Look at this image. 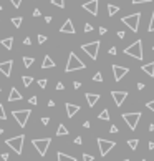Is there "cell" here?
<instances>
[{
	"mask_svg": "<svg viewBox=\"0 0 154 161\" xmlns=\"http://www.w3.org/2000/svg\"><path fill=\"white\" fill-rule=\"evenodd\" d=\"M51 5L60 7V8H65V0H51Z\"/></svg>",
	"mask_w": 154,
	"mask_h": 161,
	"instance_id": "83f0119b",
	"label": "cell"
},
{
	"mask_svg": "<svg viewBox=\"0 0 154 161\" xmlns=\"http://www.w3.org/2000/svg\"><path fill=\"white\" fill-rule=\"evenodd\" d=\"M85 68H86V65L71 52L70 57H68V63H66V68H65V70L70 73V72H76V70H85Z\"/></svg>",
	"mask_w": 154,
	"mask_h": 161,
	"instance_id": "3957f363",
	"label": "cell"
},
{
	"mask_svg": "<svg viewBox=\"0 0 154 161\" xmlns=\"http://www.w3.org/2000/svg\"><path fill=\"white\" fill-rule=\"evenodd\" d=\"M22 22H23V18H22V17H13V18H12V23H13L15 28H20Z\"/></svg>",
	"mask_w": 154,
	"mask_h": 161,
	"instance_id": "cb8c5ba5",
	"label": "cell"
},
{
	"mask_svg": "<svg viewBox=\"0 0 154 161\" xmlns=\"http://www.w3.org/2000/svg\"><path fill=\"white\" fill-rule=\"evenodd\" d=\"M93 82H103V75H101V72H96L94 73V76H93Z\"/></svg>",
	"mask_w": 154,
	"mask_h": 161,
	"instance_id": "f546056e",
	"label": "cell"
},
{
	"mask_svg": "<svg viewBox=\"0 0 154 161\" xmlns=\"http://www.w3.org/2000/svg\"><path fill=\"white\" fill-rule=\"evenodd\" d=\"M50 143H51L50 138H36V140H33V141H32L33 148L38 151L40 156H45V154H47L48 148H50Z\"/></svg>",
	"mask_w": 154,
	"mask_h": 161,
	"instance_id": "5b68a950",
	"label": "cell"
},
{
	"mask_svg": "<svg viewBox=\"0 0 154 161\" xmlns=\"http://www.w3.org/2000/svg\"><path fill=\"white\" fill-rule=\"evenodd\" d=\"M53 67H55V61H53V60H51V58H50V57H48V55H47V57L43 58L42 68H43V70H47V68H53Z\"/></svg>",
	"mask_w": 154,
	"mask_h": 161,
	"instance_id": "d6986e66",
	"label": "cell"
},
{
	"mask_svg": "<svg viewBox=\"0 0 154 161\" xmlns=\"http://www.w3.org/2000/svg\"><path fill=\"white\" fill-rule=\"evenodd\" d=\"M85 32H86V33L93 32V25H91V23H86V25H85Z\"/></svg>",
	"mask_w": 154,
	"mask_h": 161,
	"instance_id": "e575fe53",
	"label": "cell"
},
{
	"mask_svg": "<svg viewBox=\"0 0 154 161\" xmlns=\"http://www.w3.org/2000/svg\"><path fill=\"white\" fill-rule=\"evenodd\" d=\"M124 53L129 55V57H133V58H138V60H143V58H144L143 42H141V40H136L133 45H129V47L124 48Z\"/></svg>",
	"mask_w": 154,
	"mask_h": 161,
	"instance_id": "6da1fadb",
	"label": "cell"
},
{
	"mask_svg": "<svg viewBox=\"0 0 154 161\" xmlns=\"http://www.w3.org/2000/svg\"><path fill=\"white\" fill-rule=\"evenodd\" d=\"M118 38H124V32H118Z\"/></svg>",
	"mask_w": 154,
	"mask_h": 161,
	"instance_id": "9f6ffc18",
	"label": "cell"
},
{
	"mask_svg": "<svg viewBox=\"0 0 154 161\" xmlns=\"http://www.w3.org/2000/svg\"><path fill=\"white\" fill-rule=\"evenodd\" d=\"M0 43H2V47H4V48H7V50H12V47H13V37L4 38Z\"/></svg>",
	"mask_w": 154,
	"mask_h": 161,
	"instance_id": "ffe728a7",
	"label": "cell"
},
{
	"mask_svg": "<svg viewBox=\"0 0 154 161\" xmlns=\"http://www.w3.org/2000/svg\"><path fill=\"white\" fill-rule=\"evenodd\" d=\"M73 86H75V88H80V86H81V83H80V82H73Z\"/></svg>",
	"mask_w": 154,
	"mask_h": 161,
	"instance_id": "816d5d0a",
	"label": "cell"
},
{
	"mask_svg": "<svg viewBox=\"0 0 154 161\" xmlns=\"http://www.w3.org/2000/svg\"><path fill=\"white\" fill-rule=\"evenodd\" d=\"M128 68L126 67H121V65H113V73H115V82H121L123 76L128 75Z\"/></svg>",
	"mask_w": 154,
	"mask_h": 161,
	"instance_id": "8fae6325",
	"label": "cell"
},
{
	"mask_svg": "<svg viewBox=\"0 0 154 161\" xmlns=\"http://www.w3.org/2000/svg\"><path fill=\"white\" fill-rule=\"evenodd\" d=\"M40 15H42V12H40L38 8H35V10H33V17H40Z\"/></svg>",
	"mask_w": 154,
	"mask_h": 161,
	"instance_id": "bcb514c9",
	"label": "cell"
},
{
	"mask_svg": "<svg viewBox=\"0 0 154 161\" xmlns=\"http://www.w3.org/2000/svg\"><path fill=\"white\" fill-rule=\"evenodd\" d=\"M83 126H85V128H90L91 123H90V121H85V123H83Z\"/></svg>",
	"mask_w": 154,
	"mask_h": 161,
	"instance_id": "db71d44e",
	"label": "cell"
},
{
	"mask_svg": "<svg viewBox=\"0 0 154 161\" xmlns=\"http://www.w3.org/2000/svg\"><path fill=\"white\" fill-rule=\"evenodd\" d=\"M45 42H47V37H45V35H38V43H40V45H43Z\"/></svg>",
	"mask_w": 154,
	"mask_h": 161,
	"instance_id": "8d00e7d4",
	"label": "cell"
},
{
	"mask_svg": "<svg viewBox=\"0 0 154 161\" xmlns=\"http://www.w3.org/2000/svg\"><path fill=\"white\" fill-rule=\"evenodd\" d=\"M68 135V130H66V126L65 125H60L57 130V136H66Z\"/></svg>",
	"mask_w": 154,
	"mask_h": 161,
	"instance_id": "603a6c76",
	"label": "cell"
},
{
	"mask_svg": "<svg viewBox=\"0 0 154 161\" xmlns=\"http://www.w3.org/2000/svg\"><path fill=\"white\" fill-rule=\"evenodd\" d=\"M78 111H80V106H78V105L66 103V116H68V118H73V116H75Z\"/></svg>",
	"mask_w": 154,
	"mask_h": 161,
	"instance_id": "9a60e30c",
	"label": "cell"
},
{
	"mask_svg": "<svg viewBox=\"0 0 154 161\" xmlns=\"http://www.w3.org/2000/svg\"><path fill=\"white\" fill-rule=\"evenodd\" d=\"M81 141H83L81 136H76V138H75V145H81Z\"/></svg>",
	"mask_w": 154,
	"mask_h": 161,
	"instance_id": "7bdbcfd3",
	"label": "cell"
},
{
	"mask_svg": "<svg viewBox=\"0 0 154 161\" xmlns=\"http://www.w3.org/2000/svg\"><path fill=\"white\" fill-rule=\"evenodd\" d=\"M144 88H146V85H144V83H138V90H144Z\"/></svg>",
	"mask_w": 154,
	"mask_h": 161,
	"instance_id": "7dc6e473",
	"label": "cell"
},
{
	"mask_svg": "<svg viewBox=\"0 0 154 161\" xmlns=\"http://www.w3.org/2000/svg\"><path fill=\"white\" fill-rule=\"evenodd\" d=\"M149 131H154V125H153V123L149 125Z\"/></svg>",
	"mask_w": 154,
	"mask_h": 161,
	"instance_id": "6f0895ef",
	"label": "cell"
},
{
	"mask_svg": "<svg viewBox=\"0 0 154 161\" xmlns=\"http://www.w3.org/2000/svg\"><path fill=\"white\" fill-rule=\"evenodd\" d=\"M45 22H47V23H50V22H51V17H50V15H47V17H45Z\"/></svg>",
	"mask_w": 154,
	"mask_h": 161,
	"instance_id": "11a10c76",
	"label": "cell"
},
{
	"mask_svg": "<svg viewBox=\"0 0 154 161\" xmlns=\"http://www.w3.org/2000/svg\"><path fill=\"white\" fill-rule=\"evenodd\" d=\"M28 103L33 105V106H36V105H38V98H36V97H32V98L28 100Z\"/></svg>",
	"mask_w": 154,
	"mask_h": 161,
	"instance_id": "836d02e7",
	"label": "cell"
},
{
	"mask_svg": "<svg viewBox=\"0 0 154 161\" xmlns=\"http://www.w3.org/2000/svg\"><path fill=\"white\" fill-rule=\"evenodd\" d=\"M2 133H4V128H0V135H2Z\"/></svg>",
	"mask_w": 154,
	"mask_h": 161,
	"instance_id": "680465c9",
	"label": "cell"
},
{
	"mask_svg": "<svg viewBox=\"0 0 154 161\" xmlns=\"http://www.w3.org/2000/svg\"><path fill=\"white\" fill-rule=\"evenodd\" d=\"M22 82H23V85L28 88V86L33 83V78H32V76H22Z\"/></svg>",
	"mask_w": 154,
	"mask_h": 161,
	"instance_id": "484cf974",
	"label": "cell"
},
{
	"mask_svg": "<svg viewBox=\"0 0 154 161\" xmlns=\"http://www.w3.org/2000/svg\"><path fill=\"white\" fill-rule=\"evenodd\" d=\"M98 118L103 120V121H108V120H109V111H108V110H103L100 115H98Z\"/></svg>",
	"mask_w": 154,
	"mask_h": 161,
	"instance_id": "d4e9b609",
	"label": "cell"
},
{
	"mask_svg": "<svg viewBox=\"0 0 154 161\" xmlns=\"http://www.w3.org/2000/svg\"><path fill=\"white\" fill-rule=\"evenodd\" d=\"M147 30H149V32H154V12H153V15H151V22H149Z\"/></svg>",
	"mask_w": 154,
	"mask_h": 161,
	"instance_id": "4dcf8cb0",
	"label": "cell"
},
{
	"mask_svg": "<svg viewBox=\"0 0 154 161\" xmlns=\"http://www.w3.org/2000/svg\"><path fill=\"white\" fill-rule=\"evenodd\" d=\"M0 10H2V5H0Z\"/></svg>",
	"mask_w": 154,
	"mask_h": 161,
	"instance_id": "94428289",
	"label": "cell"
},
{
	"mask_svg": "<svg viewBox=\"0 0 154 161\" xmlns=\"http://www.w3.org/2000/svg\"><path fill=\"white\" fill-rule=\"evenodd\" d=\"M141 70H143V72L146 73V75L154 76V61H149V63L143 65V67H141Z\"/></svg>",
	"mask_w": 154,
	"mask_h": 161,
	"instance_id": "ac0fdd59",
	"label": "cell"
},
{
	"mask_svg": "<svg viewBox=\"0 0 154 161\" xmlns=\"http://www.w3.org/2000/svg\"><path fill=\"white\" fill-rule=\"evenodd\" d=\"M141 116H143L141 113H124L123 115V120H124V123L129 126V130L134 131L138 123H139V120H141Z\"/></svg>",
	"mask_w": 154,
	"mask_h": 161,
	"instance_id": "52a82bcc",
	"label": "cell"
},
{
	"mask_svg": "<svg viewBox=\"0 0 154 161\" xmlns=\"http://www.w3.org/2000/svg\"><path fill=\"white\" fill-rule=\"evenodd\" d=\"M106 32H108V30L104 28V27H100V35H104V33H106Z\"/></svg>",
	"mask_w": 154,
	"mask_h": 161,
	"instance_id": "c3c4849f",
	"label": "cell"
},
{
	"mask_svg": "<svg viewBox=\"0 0 154 161\" xmlns=\"http://www.w3.org/2000/svg\"><path fill=\"white\" fill-rule=\"evenodd\" d=\"M12 115L15 116V120H17V123L23 128V126L27 125V121H28V116H30V110H15L12 111Z\"/></svg>",
	"mask_w": 154,
	"mask_h": 161,
	"instance_id": "ba28073f",
	"label": "cell"
},
{
	"mask_svg": "<svg viewBox=\"0 0 154 161\" xmlns=\"http://www.w3.org/2000/svg\"><path fill=\"white\" fill-rule=\"evenodd\" d=\"M141 161H146V160H141Z\"/></svg>",
	"mask_w": 154,
	"mask_h": 161,
	"instance_id": "6125c7cd",
	"label": "cell"
},
{
	"mask_svg": "<svg viewBox=\"0 0 154 161\" xmlns=\"http://www.w3.org/2000/svg\"><path fill=\"white\" fill-rule=\"evenodd\" d=\"M38 86H40V88H45V86H47V80H45V78L38 80Z\"/></svg>",
	"mask_w": 154,
	"mask_h": 161,
	"instance_id": "d590c367",
	"label": "cell"
},
{
	"mask_svg": "<svg viewBox=\"0 0 154 161\" xmlns=\"http://www.w3.org/2000/svg\"><path fill=\"white\" fill-rule=\"evenodd\" d=\"M138 143H139L138 140H128V146L131 148V150H136V148H138Z\"/></svg>",
	"mask_w": 154,
	"mask_h": 161,
	"instance_id": "f1b7e54d",
	"label": "cell"
},
{
	"mask_svg": "<svg viewBox=\"0 0 154 161\" xmlns=\"http://www.w3.org/2000/svg\"><path fill=\"white\" fill-rule=\"evenodd\" d=\"M115 141H109V140H103V138H98V148H100V153L101 156H106L109 151L115 148Z\"/></svg>",
	"mask_w": 154,
	"mask_h": 161,
	"instance_id": "9c48e42d",
	"label": "cell"
},
{
	"mask_svg": "<svg viewBox=\"0 0 154 161\" xmlns=\"http://www.w3.org/2000/svg\"><path fill=\"white\" fill-rule=\"evenodd\" d=\"M81 50L85 52L91 60H96L98 58V50H100V42L96 40V42H91V43H85V45H81Z\"/></svg>",
	"mask_w": 154,
	"mask_h": 161,
	"instance_id": "8992f818",
	"label": "cell"
},
{
	"mask_svg": "<svg viewBox=\"0 0 154 161\" xmlns=\"http://www.w3.org/2000/svg\"><path fill=\"white\" fill-rule=\"evenodd\" d=\"M60 32H61V33H71V35H73V33H76L75 27H73V22L70 20V18H68V20H66V22H65L63 25H61Z\"/></svg>",
	"mask_w": 154,
	"mask_h": 161,
	"instance_id": "5bb4252c",
	"label": "cell"
},
{
	"mask_svg": "<svg viewBox=\"0 0 154 161\" xmlns=\"http://www.w3.org/2000/svg\"><path fill=\"white\" fill-rule=\"evenodd\" d=\"M85 98H86V101H88V106L93 108L94 105L98 103V100H100V95H98V93H86Z\"/></svg>",
	"mask_w": 154,
	"mask_h": 161,
	"instance_id": "2e32d148",
	"label": "cell"
},
{
	"mask_svg": "<svg viewBox=\"0 0 154 161\" xmlns=\"http://www.w3.org/2000/svg\"><path fill=\"white\" fill-rule=\"evenodd\" d=\"M146 106L149 108L151 111H154V100H153V101H149V103H146Z\"/></svg>",
	"mask_w": 154,
	"mask_h": 161,
	"instance_id": "60d3db41",
	"label": "cell"
},
{
	"mask_svg": "<svg viewBox=\"0 0 154 161\" xmlns=\"http://www.w3.org/2000/svg\"><path fill=\"white\" fill-rule=\"evenodd\" d=\"M23 141H25V135H18V136H13V138H8V140L5 141V145L10 146L17 154H22V150H23Z\"/></svg>",
	"mask_w": 154,
	"mask_h": 161,
	"instance_id": "277c9868",
	"label": "cell"
},
{
	"mask_svg": "<svg viewBox=\"0 0 154 161\" xmlns=\"http://www.w3.org/2000/svg\"><path fill=\"white\" fill-rule=\"evenodd\" d=\"M12 68H13V60L2 61V63H0V73H4V76H10Z\"/></svg>",
	"mask_w": 154,
	"mask_h": 161,
	"instance_id": "4fadbf2b",
	"label": "cell"
},
{
	"mask_svg": "<svg viewBox=\"0 0 154 161\" xmlns=\"http://www.w3.org/2000/svg\"><path fill=\"white\" fill-rule=\"evenodd\" d=\"M42 123H43V125H48V123H50V118H47V116H43V118H42Z\"/></svg>",
	"mask_w": 154,
	"mask_h": 161,
	"instance_id": "f6af8a7d",
	"label": "cell"
},
{
	"mask_svg": "<svg viewBox=\"0 0 154 161\" xmlns=\"http://www.w3.org/2000/svg\"><path fill=\"white\" fill-rule=\"evenodd\" d=\"M153 50H154V47H153Z\"/></svg>",
	"mask_w": 154,
	"mask_h": 161,
	"instance_id": "be15d7a7",
	"label": "cell"
},
{
	"mask_svg": "<svg viewBox=\"0 0 154 161\" xmlns=\"http://www.w3.org/2000/svg\"><path fill=\"white\" fill-rule=\"evenodd\" d=\"M139 20H141V13H133V15H128V17H123L121 22L128 27L131 32L136 33L139 30Z\"/></svg>",
	"mask_w": 154,
	"mask_h": 161,
	"instance_id": "7a4b0ae2",
	"label": "cell"
},
{
	"mask_svg": "<svg viewBox=\"0 0 154 161\" xmlns=\"http://www.w3.org/2000/svg\"><path fill=\"white\" fill-rule=\"evenodd\" d=\"M147 148H149V150H154V141H149V145H147Z\"/></svg>",
	"mask_w": 154,
	"mask_h": 161,
	"instance_id": "f5cc1de1",
	"label": "cell"
},
{
	"mask_svg": "<svg viewBox=\"0 0 154 161\" xmlns=\"http://www.w3.org/2000/svg\"><path fill=\"white\" fill-rule=\"evenodd\" d=\"M57 90H65V85L63 83H57Z\"/></svg>",
	"mask_w": 154,
	"mask_h": 161,
	"instance_id": "681fc988",
	"label": "cell"
},
{
	"mask_svg": "<svg viewBox=\"0 0 154 161\" xmlns=\"http://www.w3.org/2000/svg\"><path fill=\"white\" fill-rule=\"evenodd\" d=\"M18 100H22V93L13 86V88L10 90V95H8V103H12V101H18Z\"/></svg>",
	"mask_w": 154,
	"mask_h": 161,
	"instance_id": "e0dca14e",
	"label": "cell"
},
{
	"mask_svg": "<svg viewBox=\"0 0 154 161\" xmlns=\"http://www.w3.org/2000/svg\"><path fill=\"white\" fill-rule=\"evenodd\" d=\"M121 161H129V160H121Z\"/></svg>",
	"mask_w": 154,
	"mask_h": 161,
	"instance_id": "91938a15",
	"label": "cell"
},
{
	"mask_svg": "<svg viewBox=\"0 0 154 161\" xmlns=\"http://www.w3.org/2000/svg\"><path fill=\"white\" fill-rule=\"evenodd\" d=\"M118 131H119V128L116 125H113L111 128H109V133H113V135H115V133H118Z\"/></svg>",
	"mask_w": 154,
	"mask_h": 161,
	"instance_id": "f35d334b",
	"label": "cell"
},
{
	"mask_svg": "<svg viewBox=\"0 0 154 161\" xmlns=\"http://www.w3.org/2000/svg\"><path fill=\"white\" fill-rule=\"evenodd\" d=\"M98 4H100V0H90V2L83 4V8H85L88 13H91L93 17H96L98 15Z\"/></svg>",
	"mask_w": 154,
	"mask_h": 161,
	"instance_id": "7c38bea8",
	"label": "cell"
},
{
	"mask_svg": "<svg viewBox=\"0 0 154 161\" xmlns=\"http://www.w3.org/2000/svg\"><path fill=\"white\" fill-rule=\"evenodd\" d=\"M118 53V50H116V47H111L109 48V55H116Z\"/></svg>",
	"mask_w": 154,
	"mask_h": 161,
	"instance_id": "ee69618b",
	"label": "cell"
},
{
	"mask_svg": "<svg viewBox=\"0 0 154 161\" xmlns=\"http://www.w3.org/2000/svg\"><path fill=\"white\" fill-rule=\"evenodd\" d=\"M23 43H25V45H32V40H30V38H25V40H23Z\"/></svg>",
	"mask_w": 154,
	"mask_h": 161,
	"instance_id": "f907efd6",
	"label": "cell"
},
{
	"mask_svg": "<svg viewBox=\"0 0 154 161\" xmlns=\"http://www.w3.org/2000/svg\"><path fill=\"white\" fill-rule=\"evenodd\" d=\"M10 2H12V5H13L15 8H18V7H20V4H22V0H10Z\"/></svg>",
	"mask_w": 154,
	"mask_h": 161,
	"instance_id": "74e56055",
	"label": "cell"
},
{
	"mask_svg": "<svg viewBox=\"0 0 154 161\" xmlns=\"http://www.w3.org/2000/svg\"><path fill=\"white\" fill-rule=\"evenodd\" d=\"M147 2H151V0H133L134 5H138V4H147Z\"/></svg>",
	"mask_w": 154,
	"mask_h": 161,
	"instance_id": "ab89813d",
	"label": "cell"
},
{
	"mask_svg": "<svg viewBox=\"0 0 154 161\" xmlns=\"http://www.w3.org/2000/svg\"><path fill=\"white\" fill-rule=\"evenodd\" d=\"M33 63V58L32 57H23V65H25V68H30Z\"/></svg>",
	"mask_w": 154,
	"mask_h": 161,
	"instance_id": "4316f807",
	"label": "cell"
},
{
	"mask_svg": "<svg viewBox=\"0 0 154 161\" xmlns=\"http://www.w3.org/2000/svg\"><path fill=\"white\" fill-rule=\"evenodd\" d=\"M118 12H119V7H116V5H113V4L108 5V15H109V17H115Z\"/></svg>",
	"mask_w": 154,
	"mask_h": 161,
	"instance_id": "7402d4cb",
	"label": "cell"
},
{
	"mask_svg": "<svg viewBox=\"0 0 154 161\" xmlns=\"http://www.w3.org/2000/svg\"><path fill=\"white\" fill-rule=\"evenodd\" d=\"M0 120H7V116H5V110H4V105H0Z\"/></svg>",
	"mask_w": 154,
	"mask_h": 161,
	"instance_id": "d6a6232c",
	"label": "cell"
},
{
	"mask_svg": "<svg viewBox=\"0 0 154 161\" xmlns=\"http://www.w3.org/2000/svg\"><path fill=\"white\" fill-rule=\"evenodd\" d=\"M111 97H113V100H115L116 106H121V105L124 103V100L128 98V91H119V90H113V91H111Z\"/></svg>",
	"mask_w": 154,
	"mask_h": 161,
	"instance_id": "30bf717a",
	"label": "cell"
},
{
	"mask_svg": "<svg viewBox=\"0 0 154 161\" xmlns=\"http://www.w3.org/2000/svg\"><path fill=\"white\" fill-rule=\"evenodd\" d=\"M57 158H58V161H76V158L68 156V154L61 153V151H58V153H57Z\"/></svg>",
	"mask_w": 154,
	"mask_h": 161,
	"instance_id": "44dd1931",
	"label": "cell"
},
{
	"mask_svg": "<svg viewBox=\"0 0 154 161\" xmlns=\"http://www.w3.org/2000/svg\"><path fill=\"white\" fill-rule=\"evenodd\" d=\"M0 156H2V160H4V161H8V158H10V154H8V153H2Z\"/></svg>",
	"mask_w": 154,
	"mask_h": 161,
	"instance_id": "b9f144b4",
	"label": "cell"
},
{
	"mask_svg": "<svg viewBox=\"0 0 154 161\" xmlns=\"http://www.w3.org/2000/svg\"><path fill=\"white\" fill-rule=\"evenodd\" d=\"M83 161H94V156H91L88 153H83Z\"/></svg>",
	"mask_w": 154,
	"mask_h": 161,
	"instance_id": "1f68e13d",
	"label": "cell"
}]
</instances>
